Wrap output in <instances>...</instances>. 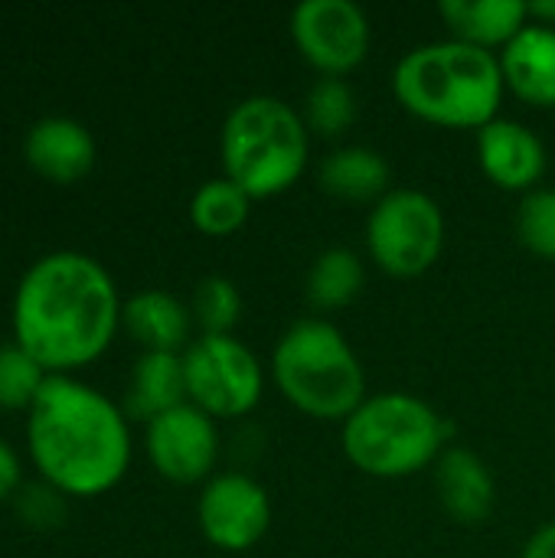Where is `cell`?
Here are the masks:
<instances>
[{"mask_svg": "<svg viewBox=\"0 0 555 558\" xmlns=\"http://www.w3.org/2000/svg\"><path fill=\"white\" fill-rule=\"evenodd\" d=\"M520 558H555V520L543 523L520 549Z\"/></svg>", "mask_w": 555, "mask_h": 558, "instance_id": "83f0119b", "label": "cell"}, {"mask_svg": "<svg viewBox=\"0 0 555 558\" xmlns=\"http://www.w3.org/2000/svg\"><path fill=\"white\" fill-rule=\"evenodd\" d=\"M20 490V458L16 451L0 438V500L13 497Z\"/></svg>", "mask_w": 555, "mask_h": 558, "instance_id": "4316f807", "label": "cell"}, {"mask_svg": "<svg viewBox=\"0 0 555 558\" xmlns=\"http://www.w3.org/2000/svg\"><path fill=\"white\" fill-rule=\"evenodd\" d=\"M393 92L409 114L429 124L481 131L500 118L507 85L497 52L448 36L412 46L393 69Z\"/></svg>", "mask_w": 555, "mask_h": 558, "instance_id": "3957f363", "label": "cell"}, {"mask_svg": "<svg viewBox=\"0 0 555 558\" xmlns=\"http://www.w3.org/2000/svg\"><path fill=\"white\" fill-rule=\"evenodd\" d=\"M147 458L164 481L173 484H206L219 461V428L216 418L183 402L147 422L144 432Z\"/></svg>", "mask_w": 555, "mask_h": 558, "instance_id": "8fae6325", "label": "cell"}, {"mask_svg": "<svg viewBox=\"0 0 555 558\" xmlns=\"http://www.w3.org/2000/svg\"><path fill=\"white\" fill-rule=\"evenodd\" d=\"M124 409L75 376H46L26 415V448L39 477L65 497L111 490L131 464Z\"/></svg>", "mask_w": 555, "mask_h": 558, "instance_id": "7a4b0ae2", "label": "cell"}, {"mask_svg": "<svg viewBox=\"0 0 555 558\" xmlns=\"http://www.w3.org/2000/svg\"><path fill=\"white\" fill-rule=\"evenodd\" d=\"M196 523L209 546L222 553H249L272 526L268 490L245 471L213 474L200 490Z\"/></svg>", "mask_w": 555, "mask_h": 558, "instance_id": "30bf717a", "label": "cell"}, {"mask_svg": "<svg viewBox=\"0 0 555 558\" xmlns=\"http://www.w3.org/2000/svg\"><path fill=\"white\" fill-rule=\"evenodd\" d=\"M291 39L307 65L321 75L343 78L353 72L373 46V26L353 0H301L288 20Z\"/></svg>", "mask_w": 555, "mask_h": 558, "instance_id": "9c48e42d", "label": "cell"}, {"mask_svg": "<svg viewBox=\"0 0 555 558\" xmlns=\"http://www.w3.org/2000/svg\"><path fill=\"white\" fill-rule=\"evenodd\" d=\"M497 59L507 92L533 108H555V26L530 20Z\"/></svg>", "mask_w": 555, "mask_h": 558, "instance_id": "9a60e30c", "label": "cell"}, {"mask_svg": "<svg viewBox=\"0 0 555 558\" xmlns=\"http://www.w3.org/2000/svg\"><path fill=\"white\" fill-rule=\"evenodd\" d=\"M16 513L29 530H56L65 520V494L43 484H26L16 490Z\"/></svg>", "mask_w": 555, "mask_h": 558, "instance_id": "484cf974", "label": "cell"}, {"mask_svg": "<svg viewBox=\"0 0 555 558\" xmlns=\"http://www.w3.org/2000/svg\"><path fill=\"white\" fill-rule=\"evenodd\" d=\"M438 16L448 26L451 39L500 52L527 23L523 0H442Z\"/></svg>", "mask_w": 555, "mask_h": 558, "instance_id": "e0dca14e", "label": "cell"}, {"mask_svg": "<svg viewBox=\"0 0 555 558\" xmlns=\"http://www.w3.org/2000/svg\"><path fill=\"white\" fill-rule=\"evenodd\" d=\"M363 284H366L363 258L347 245H334L311 262L304 278V298L314 311H340L360 298Z\"/></svg>", "mask_w": 555, "mask_h": 558, "instance_id": "ffe728a7", "label": "cell"}, {"mask_svg": "<svg viewBox=\"0 0 555 558\" xmlns=\"http://www.w3.org/2000/svg\"><path fill=\"white\" fill-rule=\"evenodd\" d=\"M23 154L39 177L52 183H75L95 167V137L75 118L46 114L29 124Z\"/></svg>", "mask_w": 555, "mask_h": 558, "instance_id": "4fadbf2b", "label": "cell"}, {"mask_svg": "<svg viewBox=\"0 0 555 558\" xmlns=\"http://www.w3.org/2000/svg\"><path fill=\"white\" fill-rule=\"evenodd\" d=\"M301 118L311 134L340 137L357 121V95H353L350 82L337 78V75H321L304 95Z\"/></svg>", "mask_w": 555, "mask_h": 558, "instance_id": "7402d4cb", "label": "cell"}, {"mask_svg": "<svg viewBox=\"0 0 555 558\" xmlns=\"http://www.w3.org/2000/svg\"><path fill=\"white\" fill-rule=\"evenodd\" d=\"M121 327L144 353H183L193 343V314L170 291L147 288L121 304Z\"/></svg>", "mask_w": 555, "mask_h": 558, "instance_id": "2e32d148", "label": "cell"}, {"mask_svg": "<svg viewBox=\"0 0 555 558\" xmlns=\"http://www.w3.org/2000/svg\"><path fill=\"white\" fill-rule=\"evenodd\" d=\"M249 213H252V196L242 186H236L229 177L206 180L190 199V222L213 239L239 232L249 222Z\"/></svg>", "mask_w": 555, "mask_h": 558, "instance_id": "44dd1931", "label": "cell"}, {"mask_svg": "<svg viewBox=\"0 0 555 558\" xmlns=\"http://www.w3.org/2000/svg\"><path fill=\"white\" fill-rule=\"evenodd\" d=\"M222 177L252 199L281 196L307 170L311 131L285 98L249 95L236 101L219 131Z\"/></svg>", "mask_w": 555, "mask_h": 558, "instance_id": "5b68a950", "label": "cell"}, {"mask_svg": "<svg viewBox=\"0 0 555 558\" xmlns=\"http://www.w3.org/2000/svg\"><path fill=\"white\" fill-rule=\"evenodd\" d=\"M455 425L412 392H376L343 422L347 461L379 481H402L435 464Z\"/></svg>", "mask_w": 555, "mask_h": 558, "instance_id": "8992f818", "label": "cell"}, {"mask_svg": "<svg viewBox=\"0 0 555 558\" xmlns=\"http://www.w3.org/2000/svg\"><path fill=\"white\" fill-rule=\"evenodd\" d=\"M517 235L533 255L555 262V186H536L520 199Z\"/></svg>", "mask_w": 555, "mask_h": 558, "instance_id": "d4e9b609", "label": "cell"}, {"mask_svg": "<svg viewBox=\"0 0 555 558\" xmlns=\"http://www.w3.org/2000/svg\"><path fill=\"white\" fill-rule=\"evenodd\" d=\"M527 13L533 23L555 26V0H533V3H527Z\"/></svg>", "mask_w": 555, "mask_h": 558, "instance_id": "f1b7e54d", "label": "cell"}, {"mask_svg": "<svg viewBox=\"0 0 555 558\" xmlns=\"http://www.w3.org/2000/svg\"><path fill=\"white\" fill-rule=\"evenodd\" d=\"M121 327V298L108 268L72 248L36 258L13 291V340L49 373L95 363Z\"/></svg>", "mask_w": 555, "mask_h": 558, "instance_id": "6da1fadb", "label": "cell"}, {"mask_svg": "<svg viewBox=\"0 0 555 558\" xmlns=\"http://www.w3.org/2000/svg\"><path fill=\"white\" fill-rule=\"evenodd\" d=\"M186 402L216 422L245 418L265 392L262 360L236 333H200L183 350Z\"/></svg>", "mask_w": 555, "mask_h": 558, "instance_id": "ba28073f", "label": "cell"}, {"mask_svg": "<svg viewBox=\"0 0 555 558\" xmlns=\"http://www.w3.org/2000/svg\"><path fill=\"white\" fill-rule=\"evenodd\" d=\"M186 402V373L183 353H141L131 383L124 392V415L137 422H150Z\"/></svg>", "mask_w": 555, "mask_h": 558, "instance_id": "d6986e66", "label": "cell"}, {"mask_svg": "<svg viewBox=\"0 0 555 558\" xmlns=\"http://www.w3.org/2000/svg\"><path fill=\"white\" fill-rule=\"evenodd\" d=\"M321 186L347 203H376L393 190V170L389 160L363 144H343L334 147L317 170Z\"/></svg>", "mask_w": 555, "mask_h": 558, "instance_id": "ac0fdd59", "label": "cell"}, {"mask_svg": "<svg viewBox=\"0 0 555 558\" xmlns=\"http://www.w3.org/2000/svg\"><path fill=\"white\" fill-rule=\"evenodd\" d=\"M190 314L200 333H232L242 320V294L236 281L222 275H206L203 281H196Z\"/></svg>", "mask_w": 555, "mask_h": 558, "instance_id": "603a6c76", "label": "cell"}, {"mask_svg": "<svg viewBox=\"0 0 555 558\" xmlns=\"http://www.w3.org/2000/svg\"><path fill=\"white\" fill-rule=\"evenodd\" d=\"M272 379L285 402L321 422H347L370 396L357 350L327 317H301L278 337Z\"/></svg>", "mask_w": 555, "mask_h": 558, "instance_id": "277c9868", "label": "cell"}, {"mask_svg": "<svg viewBox=\"0 0 555 558\" xmlns=\"http://www.w3.org/2000/svg\"><path fill=\"white\" fill-rule=\"evenodd\" d=\"M46 369L16 343H0V409H26L46 383Z\"/></svg>", "mask_w": 555, "mask_h": 558, "instance_id": "cb8c5ba5", "label": "cell"}, {"mask_svg": "<svg viewBox=\"0 0 555 558\" xmlns=\"http://www.w3.org/2000/svg\"><path fill=\"white\" fill-rule=\"evenodd\" d=\"M474 150H478L481 173L507 193L527 196L530 190L540 186L550 167L543 137L530 124L504 114L487 121L481 131H474Z\"/></svg>", "mask_w": 555, "mask_h": 558, "instance_id": "7c38bea8", "label": "cell"}, {"mask_svg": "<svg viewBox=\"0 0 555 558\" xmlns=\"http://www.w3.org/2000/svg\"><path fill=\"white\" fill-rule=\"evenodd\" d=\"M448 226L435 196L393 186L366 216V252L373 265L393 278L425 275L445 252Z\"/></svg>", "mask_w": 555, "mask_h": 558, "instance_id": "52a82bcc", "label": "cell"}, {"mask_svg": "<svg viewBox=\"0 0 555 558\" xmlns=\"http://www.w3.org/2000/svg\"><path fill=\"white\" fill-rule=\"evenodd\" d=\"M435 490L442 510L461 526H481L497 507V481L481 454L448 445L435 461Z\"/></svg>", "mask_w": 555, "mask_h": 558, "instance_id": "5bb4252c", "label": "cell"}]
</instances>
